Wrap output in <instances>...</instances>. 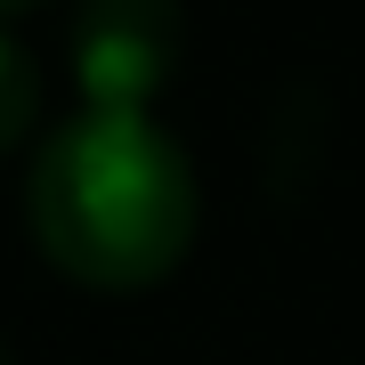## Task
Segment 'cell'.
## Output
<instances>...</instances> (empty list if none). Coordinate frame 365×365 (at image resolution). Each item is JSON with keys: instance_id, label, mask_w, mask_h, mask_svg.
<instances>
[{"instance_id": "6da1fadb", "label": "cell", "mask_w": 365, "mask_h": 365, "mask_svg": "<svg viewBox=\"0 0 365 365\" xmlns=\"http://www.w3.org/2000/svg\"><path fill=\"white\" fill-rule=\"evenodd\" d=\"M25 220L66 276L130 292L187 260L195 170L146 114H73L33 155Z\"/></svg>"}, {"instance_id": "7a4b0ae2", "label": "cell", "mask_w": 365, "mask_h": 365, "mask_svg": "<svg viewBox=\"0 0 365 365\" xmlns=\"http://www.w3.org/2000/svg\"><path fill=\"white\" fill-rule=\"evenodd\" d=\"M179 66V0H81L73 81L81 114H146Z\"/></svg>"}, {"instance_id": "3957f363", "label": "cell", "mask_w": 365, "mask_h": 365, "mask_svg": "<svg viewBox=\"0 0 365 365\" xmlns=\"http://www.w3.org/2000/svg\"><path fill=\"white\" fill-rule=\"evenodd\" d=\"M41 122V66L16 33H0V155Z\"/></svg>"}, {"instance_id": "277c9868", "label": "cell", "mask_w": 365, "mask_h": 365, "mask_svg": "<svg viewBox=\"0 0 365 365\" xmlns=\"http://www.w3.org/2000/svg\"><path fill=\"white\" fill-rule=\"evenodd\" d=\"M0 9H25V0H0Z\"/></svg>"}]
</instances>
